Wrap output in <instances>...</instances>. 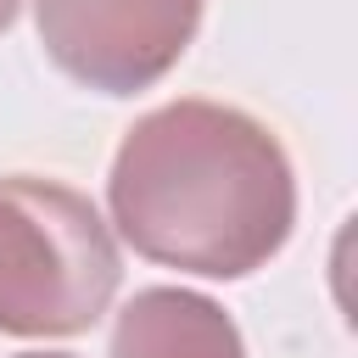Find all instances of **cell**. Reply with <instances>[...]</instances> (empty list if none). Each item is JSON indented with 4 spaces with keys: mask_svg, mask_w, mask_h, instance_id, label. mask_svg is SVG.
<instances>
[{
    "mask_svg": "<svg viewBox=\"0 0 358 358\" xmlns=\"http://www.w3.org/2000/svg\"><path fill=\"white\" fill-rule=\"evenodd\" d=\"M106 196L140 257L213 280L268 263L296 218L285 145L252 112L218 101L145 112L112 157Z\"/></svg>",
    "mask_w": 358,
    "mask_h": 358,
    "instance_id": "6da1fadb",
    "label": "cell"
},
{
    "mask_svg": "<svg viewBox=\"0 0 358 358\" xmlns=\"http://www.w3.org/2000/svg\"><path fill=\"white\" fill-rule=\"evenodd\" d=\"M117 291V246L90 196L56 179H0V330H90Z\"/></svg>",
    "mask_w": 358,
    "mask_h": 358,
    "instance_id": "7a4b0ae2",
    "label": "cell"
},
{
    "mask_svg": "<svg viewBox=\"0 0 358 358\" xmlns=\"http://www.w3.org/2000/svg\"><path fill=\"white\" fill-rule=\"evenodd\" d=\"M34 17L67 78L101 95H134L185 56L201 0H34Z\"/></svg>",
    "mask_w": 358,
    "mask_h": 358,
    "instance_id": "3957f363",
    "label": "cell"
},
{
    "mask_svg": "<svg viewBox=\"0 0 358 358\" xmlns=\"http://www.w3.org/2000/svg\"><path fill=\"white\" fill-rule=\"evenodd\" d=\"M112 358H246L229 313L196 291L151 285L112 324Z\"/></svg>",
    "mask_w": 358,
    "mask_h": 358,
    "instance_id": "277c9868",
    "label": "cell"
},
{
    "mask_svg": "<svg viewBox=\"0 0 358 358\" xmlns=\"http://www.w3.org/2000/svg\"><path fill=\"white\" fill-rule=\"evenodd\" d=\"M17 6H22V0H0V34L11 28V17H17Z\"/></svg>",
    "mask_w": 358,
    "mask_h": 358,
    "instance_id": "5b68a950",
    "label": "cell"
},
{
    "mask_svg": "<svg viewBox=\"0 0 358 358\" xmlns=\"http://www.w3.org/2000/svg\"><path fill=\"white\" fill-rule=\"evenodd\" d=\"M17 358H67V352H17Z\"/></svg>",
    "mask_w": 358,
    "mask_h": 358,
    "instance_id": "8992f818",
    "label": "cell"
}]
</instances>
